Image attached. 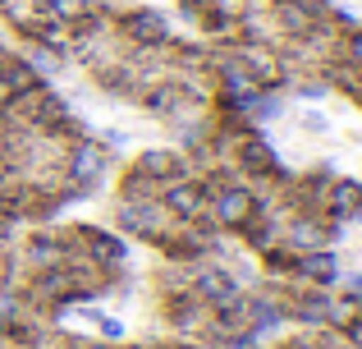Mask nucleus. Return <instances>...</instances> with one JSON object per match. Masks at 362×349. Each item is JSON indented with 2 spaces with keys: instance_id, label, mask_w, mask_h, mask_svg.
Instances as JSON below:
<instances>
[{
  "instance_id": "f257e3e1",
  "label": "nucleus",
  "mask_w": 362,
  "mask_h": 349,
  "mask_svg": "<svg viewBox=\"0 0 362 349\" xmlns=\"http://www.w3.org/2000/svg\"><path fill=\"white\" fill-rule=\"evenodd\" d=\"M303 129H308V134H321V138H326V134H335V125H330V115H326V110H312V115H303Z\"/></svg>"
},
{
  "instance_id": "f03ea898",
  "label": "nucleus",
  "mask_w": 362,
  "mask_h": 349,
  "mask_svg": "<svg viewBox=\"0 0 362 349\" xmlns=\"http://www.w3.org/2000/svg\"><path fill=\"white\" fill-rule=\"evenodd\" d=\"M303 101H326V83H308V88H298Z\"/></svg>"
},
{
  "instance_id": "7ed1b4c3",
  "label": "nucleus",
  "mask_w": 362,
  "mask_h": 349,
  "mask_svg": "<svg viewBox=\"0 0 362 349\" xmlns=\"http://www.w3.org/2000/svg\"><path fill=\"white\" fill-rule=\"evenodd\" d=\"M9 225H14V216H9V212H5V207H0V244H5V239H9Z\"/></svg>"
},
{
  "instance_id": "20e7f679",
  "label": "nucleus",
  "mask_w": 362,
  "mask_h": 349,
  "mask_svg": "<svg viewBox=\"0 0 362 349\" xmlns=\"http://www.w3.org/2000/svg\"><path fill=\"white\" fill-rule=\"evenodd\" d=\"M92 349H101V345H92Z\"/></svg>"
}]
</instances>
